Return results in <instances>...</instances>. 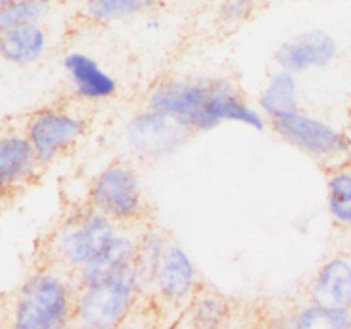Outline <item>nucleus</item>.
<instances>
[{"mask_svg": "<svg viewBox=\"0 0 351 329\" xmlns=\"http://www.w3.org/2000/svg\"><path fill=\"white\" fill-rule=\"evenodd\" d=\"M149 108L173 117L185 129L209 130L223 122L264 129L263 115L223 81L167 82L151 95Z\"/></svg>", "mask_w": 351, "mask_h": 329, "instance_id": "nucleus-1", "label": "nucleus"}, {"mask_svg": "<svg viewBox=\"0 0 351 329\" xmlns=\"http://www.w3.org/2000/svg\"><path fill=\"white\" fill-rule=\"evenodd\" d=\"M67 287L58 278L38 274L24 284L16 308V326L21 329H57L69 317Z\"/></svg>", "mask_w": 351, "mask_h": 329, "instance_id": "nucleus-2", "label": "nucleus"}, {"mask_svg": "<svg viewBox=\"0 0 351 329\" xmlns=\"http://www.w3.org/2000/svg\"><path fill=\"white\" fill-rule=\"evenodd\" d=\"M136 288L137 280L134 266L119 276L89 284L79 300V319L88 328L103 329L115 326L129 308Z\"/></svg>", "mask_w": 351, "mask_h": 329, "instance_id": "nucleus-3", "label": "nucleus"}, {"mask_svg": "<svg viewBox=\"0 0 351 329\" xmlns=\"http://www.w3.org/2000/svg\"><path fill=\"white\" fill-rule=\"evenodd\" d=\"M273 125L285 141L312 156L338 158L350 153V139L345 134L298 110L273 119Z\"/></svg>", "mask_w": 351, "mask_h": 329, "instance_id": "nucleus-4", "label": "nucleus"}, {"mask_svg": "<svg viewBox=\"0 0 351 329\" xmlns=\"http://www.w3.org/2000/svg\"><path fill=\"white\" fill-rule=\"evenodd\" d=\"M91 201L101 215L112 219H129L141 208L137 177L127 167H110L96 177Z\"/></svg>", "mask_w": 351, "mask_h": 329, "instance_id": "nucleus-5", "label": "nucleus"}, {"mask_svg": "<svg viewBox=\"0 0 351 329\" xmlns=\"http://www.w3.org/2000/svg\"><path fill=\"white\" fill-rule=\"evenodd\" d=\"M185 127L173 117L151 108L130 122L127 139L134 151L144 156H163L178 149Z\"/></svg>", "mask_w": 351, "mask_h": 329, "instance_id": "nucleus-6", "label": "nucleus"}, {"mask_svg": "<svg viewBox=\"0 0 351 329\" xmlns=\"http://www.w3.org/2000/svg\"><path fill=\"white\" fill-rule=\"evenodd\" d=\"M82 134V122L60 112H41L27 125V139L40 163H48L58 153L77 141Z\"/></svg>", "mask_w": 351, "mask_h": 329, "instance_id": "nucleus-7", "label": "nucleus"}, {"mask_svg": "<svg viewBox=\"0 0 351 329\" xmlns=\"http://www.w3.org/2000/svg\"><path fill=\"white\" fill-rule=\"evenodd\" d=\"M115 236L113 225L108 216L91 215L81 221L69 226L58 240V249L62 256L75 266H86L91 263L99 252Z\"/></svg>", "mask_w": 351, "mask_h": 329, "instance_id": "nucleus-8", "label": "nucleus"}, {"mask_svg": "<svg viewBox=\"0 0 351 329\" xmlns=\"http://www.w3.org/2000/svg\"><path fill=\"white\" fill-rule=\"evenodd\" d=\"M338 43L329 33L322 29H311L285 41L276 51V60L281 69L297 72L326 67L335 60Z\"/></svg>", "mask_w": 351, "mask_h": 329, "instance_id": "nucleus-9", "label": "nucleus"}, {"mask_svg": "<svg viewBox=\"0 0 351 329\" xmlns=\"http://www.w3.org/2000/svg\"><path fill=\"white\" fill-rule=\"evenodd\" d=\"M40 163L27 137H0V197L33 175Z\"/></svg>", "mask_w": 351, "mask_h": 329, "instance_id": "nucleus-10", "label": "nucleus"}, {"mask_svg": "<svg viewBox=\"0 0 351 329\" xmlns=\"http://www.w3.org/2000/svg\"><path fill=\"white\" fill-rule=\"evenodd\" d=\"M195 283L194 263L180 245H168L163 250L156 287L167 300L178 302L191 295Z\"/></svg>", "mask_w": 351, "mask_h": 329, "instance_id": "nucleus-11", "label": "nucleus"}, {"mask_svg": "<svg viewBox=\"0 0 351 329\" xmlns=\"http://www.w3.org/2000/svg\"><path fill=\"white\" fill-rule=\"evenodd\" d=\"M312 302L328 307L351 308V260L332 257L315 274Z\"/></svg>", "mask_w": 351, "mask_h": 329, "instance_id": "nucleus-12", "label": "nucleus"}, {"mask_svg": "<svg viewBox=\"0 0 351 329\" xmlns=\"http://www.w3.org/2000/svg\"><path fill=\"white\" fill-rule=\"evenodd\" d=\"M64 67L71 75L72 84L79 96L86 99H105L115 93L117 82L108 72L103 71L96 60L84 53H69Z\"/></svg>", "mask_w": 351, "mask_h": 329, "instance_id": "nucleus-13", "label": "nucleus"}, {"mask_svg": "<svg viewBox=\"0 0 351 329\" xmlns=\"http://www.w3.org/2000/svg\"><path fill=\"white\" fill-rule=\"evenodd\" d=\"M136 245L127 236H113L112 242L91 263L82 266V281L86 287L101 283L130 269L136 260Z\"/></svg>", "mask_w": 351, "mask_h": 329, "instance_id": "nucleus-14", "label": "nucleus"}, {"mask_svg": "<svg viewBox=\"0 0 351 329\" xmlns=\"http://www.w3.org/2000/svg\"><path fill=\"white\" fill-rule=\"evenodd\" d=\"M47 47V34L38 23L0 29V57L14 64H31L38 60Z\"/></svg>", "mask_w": 351, "mask_h": 329, "instance_id": "nucleus-15", "label": "nucleus"}, {"mask_svg": "<svg viewBox=\"0 0 351 329\" xmlns=\"http://www.w3.org/2000/svg\"><path fill=\"white\" fill-rule=\"evenodd\" d=\"M261 108L269 115L271 120L297 112L298 86L293 72L283 69L269 79L261 96Z\"/></svg>", "mask_w": 351, "mask_h": 329, "instance_id": "nucleus-16", "label": "nucleus"}, {"mask_svg": "<svg viewBox=\"0 0 351 329\" xmlns=\"http://www.w3.org/2000/svg\"><path fill=\"white\" fill-rule=\"evenodd\" d=\"M295 326L302 329H348L351 328V308L328 307L312 302L298 312Z\"/></svg>", "mask_w": 351, "mask_h": 329, "instance_id": "nucleus-17", "label": "nucleus"}, {"mask_svg": "<svg viewBox=\"0 0 351 329\" xmlns=\"http://www.w3.org/2000/svg\"><path fill=\"white\" fill-rule=\"evenodd\" d=\"M160 0H86V14L98 23L127 19L153 9Z\"/></svg>", "mask_w": 351, "mask_h": 329, "instance_id": "nucleus-18", "label": "nucleus"}, {"mask_svg": "<svg viewBox=\"0 0 351 329\" xmlns=\"http://www.w3.org/2000/svg\"><path fill=\"white\" fill-rule=\"evenodd\" d=\"M328 208L338 225L351 230V168L335 171L329 178Z\"/></svg>", "mask_w": 351, "mask_h": 329, "instance_id": "nucleus-19", "label": "nucleus"}, {"mask_svg": "<svg viewBox=\"0 0 351 329\" xmlns=\"http://www.w3.org/2000/svg\"><path fill=\"white\" fill-rule=\"evenodd\" d=\"M51 0H12L0 7V29L38 23L51 10Z\"/></svg>", "mask_w": 351, "mask_h": 329, "instance_id": "nucleus-20", "label": "nucleus"}, {"mask_svg": "<svg viewBox=\"0 0 351 329\" xmlns=\"http://www.w3.org/2000/svg\"><path fill=\"white\" fill-rule=\"evenodd\" d=\"M161 257H163V247H161L160 240L156 236L147 239L141 252L136 254V260H134L137 284L147 283V281H156Z\"/></svg>", "mask_w": 351, "mask_h": 329, "instance_id": "nucleus-21", "label": "nucleus"}, {"mask_svg": "<svg viewBox=\"0 0 351 329\" xmlns=\"http://www.w3.org/2000/svg\"><path fill=\"white\" fill-rule=\"evenodd\" d=\"M256 9V0H221L218 5V17L221 23L235 24L247 19Z\"/></svg>", "mask_w": 351, "mask_h": 329, "instance_id": "nucleus-22", "label": "nucleus"}, {"mask_svg": "<svg viewBox=\"0 0 351 329\" xmlns=\"http://www.w3.org/2000/svg\"><path fill=\"white\" fill-rule=\"evenodd\" d=\"M221 314H223L221 302L204 300V304L199 307L197 315H195V317L202 319V324H215V322H218V319L221 317Z\"/></svg>", "mask_w": 351, "mask_h": 329, "instance_id": "nucleus-23", "label": "nucleus"}, {"mask_svg": "<svg viewBox=\"0 0 351 329\" xmlns=\"http://www.w3.org/2000/svg\"><path fill=\"white\" fill-rule=\"evenodd\" d=\"M9 2H12V0H0V7L7 5V3H9Z\"/></svg>", "mask_w": 351, "mask_h": 329, "instance_id": "nucleus-24", "label": "nucleus"}]
</instances>
